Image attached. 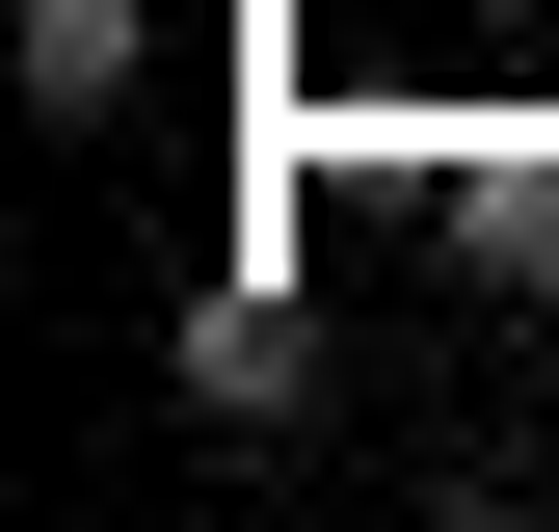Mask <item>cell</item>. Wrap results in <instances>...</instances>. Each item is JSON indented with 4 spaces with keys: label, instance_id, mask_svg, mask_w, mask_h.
<instances>
[{
    "label": "cell",
    "instance_id": "1",
    "mask_svg": "<svg viewBox=\"0 0 559 532\" xmlns=\"http://www.w3.org/2000/svg\"><path fill=\"white\" fill-rule=\"evenodd\" d=\"M160 373H187V426H294V399H320V319L266 293V266H214V293L160 319Z\"/></svg>",
    "mask_w": 559,
    "mask_h": 532
},
{
    "label": "cell",
    "instance_id": "2",
    "mask_svg": "<svg viewBox=\"0 0 559 532\" xmlns=\"http://www.w3.org/2000/svg\"><path fill=\"white\" fill-rule=\"evenodd\" d=\"M453 266L479 293H559V133H479L453 160Z\"/></svg>",
    "mask_w": 559,
    "mask_h": 532
},
{
    "label": "cell",
    "instance_id": "3",
    "mask_svg": "<svg viewBox=\"0 0 559 532\" xmlns=\"http://www.w3.org/2000/svg\"><path fill=\"white\" fill-rule=\"evenodd\" d=\"M133 81H160V0H27V107L53 133H107Z\"/></svg>",
    "mask_w": 559,
    "mask_h": 532
}]
</instances>
